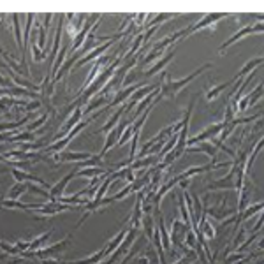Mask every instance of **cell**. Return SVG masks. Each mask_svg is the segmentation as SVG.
Instances as JSON below:
<instances>
[{
    "label": "cell",
    "instance_id": "cell-26",
    "mask_svg": "<svg viewBox=\"0 0 264 264\" xmlns=\"http://www.w3.org/2000/svg\"><path fill=\"white\" fill-rule=\"evenodd\" d=\"M13 137H11V143H34L35 137H37V132H11Z\"/></svg>",
    "mask_w": 264,
    "mask_h": 264
},
{
    "label": "cell",
    "instance_id": "cell-14",
    "mask_svg": "<svg viewBox=\"0 0 264 264\" xmlns=\"http://www.w3.org/2000/svg\"><path fill=\"white\" fill-rule=\"evenodd\" d=\"M176 57V51L175 49H171V51H167L166 55H162V57L158 58L157 62H155L154 66L150 67V69H146L145 72H143V76H154V74H158V72H162L164 67L169 64V62L173 60V58Z\"/></svg>",
    "mask_w": 264,
    "mask_h": 264
},
{
    "label": "cell",
    "instance_id": "cell-45",
    "mask_svg": "<svg viewBox=\"0 0 264 264\" xmlns=\"http://www.w3.org/2000/svg\"><path fill=\"white\" fill-rule=\"evenodd\" d=\"M5 255H7V254H4V252H2V250H0V257H2V259H4V257H5Z\"/></svg>",
    "mask_w": 264,
    "mask_h": 264
},
{
    "label": "cell",
    "instance_id": "cell-41",
    "mask_svg": "<svg viewBox=\"0 0 264 264\" xmlns=\"http://www.w3.org/2000/svg\"><path fill=\"white\" fill-rule=\"evenodd\" d=\"M14 245H16L22 252H26L28 250V245H30V240H16Z\"/></svg>",
    "mask_w": 264,
    "mask_h": 264
},
{
    "label": "cell",
    "instance_id": "cell-9",
    "mask_svg": "<svg viewBox=\"0 0 264 264\" xmlns=\"http://www.w3.org/2000/svg\"><path fill=\"white\" fill-rule=\"evenodd\" d=\"M264 204L263 201L255 202V204H248L242 213H236V220H234V231H238V227H242L245 222H248L250 219H254V215H259L263 211Z\"/></svg>",
    "mask_w": 264,
    "mask_h": 264
},
{
    "label": "cell",
    "instance_id": "cell-2",
    "mask_svg": "<svg viewBox=\"0 0 264 264\" xmlns=\"http://www.w3.org/2000/svg\"><path fill=\"white\" fill-rule=\"evenodd\" d=\"M229 16H231L229 13L204 14V16H202L198 23H192V25H187L185 28H181V39H185V37H190L194 32H199V30H202V28H210V26L217 25L219 22H222V20H225V18H229Z\"/></svg>",
    "mask_w": 264,
    "mask_h": 264
},
{
    "label": "cell",
    "instance_id": "cell-44",
    "mask_svg": "<svg viewBox=\"0 0 264 264\" xmlns=\"http://www.w3.org/2000/svg\"><path fill=\"white\" fill-rule=\"evenodd\" d=\"M190 185V180H180V187L183 190H187V187Z\"/></svg>",
    "mask_w": 264,
    "mask_h": 264
},
{
    "label": "cell",
    "instance_id": "cell-6",
    "mask_svg": "<svg viewBox=\"0 0 264 264\" xmlns=\"http://www.w3.org/2000/svg\"><path fill=\"white\" fill-rule=\"evenodd\" d=\"M222 129H224V123H222V122L211 123V125H208L204 131L199 132L198 136L189 137V139H187V146H196V145H199V143H202V141L219 137V134H220V131H222ZM187 146H185V148H187Z\"/></svg>",
    "mask_w": 264,
    "mask_h": 264
},
{
    "label": "cell",
    "instance_id": "cell-24",
    "mask_svg": "<svg viewBox=\"0 0 264 264\" xmlns=\"http://www.w3.org/2000/svg\"><path fill=\"white\" fill-rule=\"evenodd\" d=\"M20 20H22V16H20V14H11V22H13L14 37H16L18 49H20V53H22V49H23V30H22V25H20Z\"/></svg>",
    "mask_w": 264,
    "mask_h": 264
},
{
    "label": "cell",
    "instance_id": "cell-15",
    "mask_svg": "<svg viewBox=\"0 0 264 264\" xmlns=\"http://www.w3.org/2000/svg\"><path fill=\"white\" fill-rule=\"evenodd\" d=\"M261 150H263V137H259V139H257L255 146H252V152L248 154V157H246V160H245V169H243V173H245V178H248V176L252 175V167H254L255 158L259 157Z\"/></svg>",
    "mask_w": 264,
    "mask_h": 264
},
{
    "label": "cell",
    "instance_id": "cell-10",
    "mask_svg": "<svg viewBox=\"0 0 264 264\" xmlns=\"http://www.w3.org/2000/svg\"><path fill=\"white\" fill-rule=\"evenodd\" d=\"M35 14H26V23H25V30H23V49H22V67L30 74V70L26 67V51L30 48V32L32 25H34Z\"/></svg>",
    "mask_w": 264,
    "mask_h": 264
},
{
    "label": "cell",
    "instance_id": "cell-17",
    "mask_svg": "<svg viewBox=\"0 0 264 264\" xmlns=\"http://www.w3.org/2000/svg\"><path fill=\"white\" fill-rule=\"evenodd\" d=\"M35 204H25L22 201H16V199H0V210H23V211H32Z\"/></svg>",
    "mask_w": 264,
    "mask_h": 264
},
{
    "label": "cell",
    "instance_id": "cell-11",
    "mask_svg": "<svg viewBox=\"0 0 264 264\" xmlns=\"http://www.w3.org/2000/svg\"><path fill=\"white\" fill-rule=\"evenodd\" d=\"M111 171H113L111 167H102V166L78 167V169H76V176H78V178H87V180H92V178H99V176L110 175Z\"/></svg>",
    "mask_w": 264,
    "mask_h": 264
},
{
    "label": "cell",
    "instance_id": "cell-8",
    "mask_svg": "<svg viewBox=\"0 0 264 264\" xmlns=\"http://www.w3.org/2000/svg\"><path fill=\"white\" fill-rule=\"evenodd\" d=\"M217 192V190H236L234 185V173L229 169V173L222 178H217L215 181H211L204 187V192Z\"/></svg>",
    "mask_w": 264,
    "mask_h": 264
},
{
    "label": "cell",
    "instance_id": "cell-33",
    "mask_svg": "<svg viewBox=\"0 0 264 264\" xmlns=\"http://www.w3.org/2000/svg\"><path fill=\"white\" fill-rule=\"evenodd\" d=\"M248 95H250V101H248V108H254V106L257 104V102H259L261 99H263V83L257 85L254 92H250Z\"/></svg>",
    "mask_w": 264,
    "mask_h": 264
},
{
    "label": "cell",
    "instance_id": "cell-38",
    "mask_svg": "<svg viewBox=\"0 0 264 264\" xmlns=\"http://www.w3.org/2000/svg\"><path fill=\"white\" fill-rule=\"evenodd\" d=\"M43 108V101H30V102H26L25 106V111L26 113H32V111H37Z\"/></svg>",
    "mask_w": 264,
    "mask_h": 264
},
{
    "label": "cell",
    "instance_id": "cell-25",
    "mask_svg": "<svg viewBox=\"0 0 264 264\" xmlns=\"http://www.w3.org/2000/svg\"><path fill=\"white\" fill-rule=\"evenodd\" d=\"M25 192H28V183H14L13 187L7 190L5 198H7V199H16V201H20V198H22Z\"/></svg>",
    "mask_w": 264,
    "mask_h": 264
},
{
    "label": "cell",
    "instance_id": "cell-13",
    "mask_svg": "<svg viewBox=\"0 0 264 264\" xmlns=\"http://www.w3.org/2000/svg\"><path fill=\"white\" fill-rule=\"evenodd\" d=\"M123 114H125V104L120 106L118 110L114 111V113L111 114L110 118H108V122H106L104 125H102V127L99 129V131L93 132V134H108V132H110V131H113V129L120 123V120L123 118Z\"/></svg>",
    "mask_w": 264,
    "mask_h": 264
},
{
    "label": "cell",
    "instance_id": "cell-4",
    "mask_svg": "<svg viewBox=\"0 0 264 264\" xmlns=\"http://www.w3.org/2000/svg\"><path fill=\"white\" fill-rule=\"evenodd\" d=\"M99 20H101V14L99 13H92L87 16V22H85L83 28L78 32V35H76L74 39H72V44H70V51L76 53L81 46L85 44V41H87L88 34H90V30L93 28V25H97L99 23Z\"/></svg>",
    "mask_w": 264,
    "mask_h": 264
},
{
    "label": "cell",
    "instance_id": "cell-31",
    "mask_svg": "<svg viewBox=\"0 0 264 264\" xmlns=\"http://www.w3.org/2000/svg\"><path fill=\"white\" fill-rule=\"evenodd\" d=\"M101 261H104V255H102V248L95 254L88 255L85 259H79V261H72V263H66V264H99Z\"/></svg>",
    "mask_w": 264,
    "mask_h": 264
},
{
    "label": "cell",
    "instance_id": "cell-19",
    "mask_svg": "<svg viewBox=\"0 0 264 264\" xmlns=\"http://www.w3.org/2000/svg\"><path fill=\"white\" fill-rule=\"evenodd\" d=\"M108 104H110V99H108V97L95 95L92 101L88 102V104L83 108V116H87V114H90L92 111H95V110H102V108H106Z\"/></svg>",
    "mask_w": 264,
    "mask_h": 264
},
{
    "label": "cell",
    "instance_id": "cell-12",
    "mask_svg": "<svg viewBox=\"0 0 264 264\" xmlns=\"http://www.w3.org/2000/svg\"><path fill=\"white\" fill-rule=\"evenodd\" d=\"M78 169V167H76ZM76 169H72L70 173H67L62 180H58L55 185H51V189H49V196L53 198V201H57L58 198H62L64 194H66V189L67 185H69V181L72 180V178H76Z\"/></svg>",
    "mask_w": 264,
    "mask_h": 264
},
{
    "label": "cell",
    "instance_id": "cell-3",
    "mask_svg": "<svg viewBox=\"0 0 264 264\" xmlns=\"http://www.w3.org/2000/svg\"><path fill=\"white\" fill-rule=\"evenodd\" d=\"M231 164H233V160H229V162H219V164H215V160H211L210 164H204V166H192L189 167V169H185L181 175H178V180H190V178L196 175H204V173L217 171V169H229Z\"/></svg>",
    "mask_w": 264,
    "mask_h": 264
},
{
    "label": "cell",
    "instance_id": "cell-35",
    "mask_svg": "<svg viewBox=\"0 0 264 264\" xmlns=\"http://www.w3.org/2000/svg\"><path fill=\"white\" fill-rule=\"evenodd\" d=\"M30 48H32V57H34L35 62H44V60H46V51H44V49H41L37 44L34 43Z\"/></svg>",
    "mask_w": 264,
    "mask_h": 264
},
{
    "label": "cell",
    "instance_id": "cell-20",
    "mask_svg": "<svg viewBox=\"0 0 264 264\" xmlns=\"http://www.w3.org/2000/svg\"><path fill=\"white\" fill-rule=\"evenodd\" d=\"M53 234V229H49V231H46V233L39 234V236H35L34 240H30V245H28V250L30 252H35V250H41V248H44V245L49 242V238H51Z\"/></svg>",
    "mask_w": 264,
    "mask_h": 264
},
{
    "label": "cell",
    "instance_id": "cell-22",
    "mask_svg": "<svg viewBox=\"0 0 264 264\" xmlns=\"http://www.w3.org/2000/svg\"><path fill=\"white\" fill-rule=\"evenodd\" d=\"M233 81L229 79V81H225V83H220V85H213V87H210L206 90V101H215L217 97L219 95H222V92L224 90H227V88H231L233 87Z\"/></svg>",
    "mask_w": 264,
    "mask_h": 264
},
{
    "label": "cell",
    "instance_id": "cell-5",
    "mask_svg": "<svg viewBox=\"0 0 264 264\" xmlns=\"http://www.w3.org/2000/svg\"><path fill=\"white\" fill-rule=\"evenodd\" d=\"M264 32V25L263 23H255V25H250V26H242L240 30L236 32V34H233L231 37H229L227 41H225L222 46L219 48V55H224V51L227 48H231L234 43H238L240 39H243V37H246V35H250V34H263Z\"/></svg>",
    "mask_w": 264,
    "mask_h": 264
},
{
    "label": "cell",
    "instance_id": "cell-23",
    "mask_svg": "<svg viewBox=\"0 0 264 264\" xmlns=\"http://www.w3.org/2000/svg\"><path fill=\"white\" fill-rule=\"evenodd\" d=\"M141 219H143V210H141V192H137L136 204H134V208H132V215H131L132 229H137V231H139Z\"/></svg>",
    "mask_w": 264,
    "mask_h": 264
},
{
    "label": "cell",
    "instance_id": "cell-18",
    "mask_svg": "<svg viewBox=\"0 0 264 264\" xmlns=\"http://www.w3.org/2000/svg\"><path fill=\"white\" fill-rule=\"evenodd\" d=\"M125 236H127V229H122V231H120V233L116 234V236H114L113 240H110V243H108V245H106L104 248H102V255H104V259L108 257V255L113 254V252L116 250V248H118L120 245H122L123 238H125Z\"/></svg>",
    "mask_w": 264,
    "mask_h": 264
},
{
    "label": "cell",
    "instance_id": "cell-16",
    "mask_svg": "<svg viewBox=\"0 0 264 264\" xmlns=\"http://www.w3.org/2000/svg\"><path fill=\"white\" fill-rule=\"evenodd\" d=\"M263 62H264V58L263 57H255V58H252V60H248L245 64V66H243V69L240 70V72H238L236 76H234L233 79H231V81H233V83H236L238 79H243L245 78V76H248L252 72V70H255L257 69V67H261L263 66Z\"/></svg>",
    "mask_w": 264,
    "mask_h": 264
},
{
    "label": "cell",
    "instance_id": "cell-27",
    "mask_svg": "<svg viewBox=\"0 0 264 264\" xmlns=\"http://www.w3.org/2000/svg\"><path fill=\"white\" fill-rule=\"evenodd\" d=\"M155 162H157V157H155V155H148V157L136 158V160L127 167H131L132 171H136V169H145V167H148V166H154Z\"/></svg>",
    "mask_w": 264,
    "mask_h": 264
},
{
    "label": "cell",
    "instance_id": "cell-46",
    "mask_svg": "<svg viewBox=\"0 0 264 264\" xmlns=\"http://www.w3.org/2000/svg\"><path fill=\"white\" fill-rule=\"evenodd\" d=\"M0 67H5V66H4V64H2V62H0Z\"/></svg>",
    "mask_w": 264,
    "mask_h": 264
},
{
    "label": "cell",
    "instance_id": "cell-29",
    "mask_svg": "<svg viewBox=\"0 0 264 264\" xmlns=\"http://www.w3.org/2000/svg\"><path fill=\"white\" fill-rule=\"evenodd\" d=\"M236 18H238V22H240V25H243V26H250V25H254V22H257V23H263V14L261 13H257V14H236Z\"/></svg>",
    "mask_w": 264,
    "mask_h": 264
},
{
    "label": "cell",
    "instance_id": "cell-21",
    "mask_svg": "<svg viewBox=\"0 0 264 264\" xmlns=\"http://www.w3.org/2000/svg\"><path fill=\"white\" fill-rule=\"evenodd\" d=\"M141 227H143V233H145V236L148 238V242L152 243L155 227H157V222L154 220V217H152V215H143V219H141Z\"/></svg>",
    "mask_w": 264,
    "mask_h": 264
},
{
    "label": "cell",
    "instance_id": "cell-28",
    "mask_svg": "<svg viewBox=\"0 0 264 264\" xmlns=\"http://www.w3.org/2000/svg\"><path fill=\"white\" fill-rule=\"evenodd\" d=\"M67 51H69V46H67V44H64V46L60 48V51H58L57 58H55V60H53V64H51V74H55V72H57V70L64 66V62L67 60Z\"/></svg>",
    "mask_w": 264,
    "mask_h": 264
},
{
    "label": "cell",
    "instance_id": "cell-37",
    "mask_svg": "<svg viewBox=\"0 0 264 264\" xmlns=\"http://www.w3.org/2000/svg\"><path fill=\"white\" fill-rule=\"evenodd\" d=\"M127 196H131V183H127V187H123L118 194H114L113 201H122V199H125Z\"/></svg>",
    "mask_w": 264,
    "mask_h": 264
},
{
    "label": "cell",
    "instance_id": "cell-34",
    "mask_svg": "<svg viewBox=\"0 0 264 264\" xmlns=\"http://www.w3.org/2000/svg\"><path fill=\"white\" fill-rule=\"evenodd\" d=\"M37 30H39V37H37V43L35 44H37L41 49H44L46 48V43H48V39H46V37H48V28L44 25H37Z\"/></svg>",
    "mask_w": 264,
    "mask_h": 264
},
{
    "label": "cell",
    "instance_id": "cell-39",
    "mask_svg": "<svg viewBox=\"0 0 264 264\" xmlns=\"http://www.w3.org/2000/svg\"><path fill=\"white\" fill-rule=\"evenodd\" d=\"M136 171H132L131 167H127V171H125V176H123V180L127 181V183H134V180H136Z\"/></svg>",
    "mask_w": 264,
    "mask_h": 264
},
{
    "label": "cell",
    "instance_id": "cell-30",
    "mask_svg": "<svg viewBox=\"0 0 264 264\" xmlns=\"http://www.w3.org/2000/svg\"><path fill=\"white\" fill-rule=\"evenodd\" d=\"M48 116H49L48 111H46V113H43L39 118L32 120V122L25 127V131L26 132H37V129H43L44 125H46V122H48Z\"/></svg>",
    "mask_w": 264,
    "mask_h": 264
},
{
    "label": "cell",
    "instance_id": "cell-1",
    "mask_svg": "<svg viewBox=\"0 0 264 264\" xmlns=\"http://www.w3.org/2000/svg\"><path fill=\"white\" fill-rule=\"evenodd\" d=\"M211 67H213V64L206 62L204 66H201L199 69L192 70L189 76H185V78H181V79H173L171 74H167L166 70H162V85H160V88H158V97H160V99H166V97L175 99V97L180 93V90H183L190 81H194L196 78H199L202 72H206V70L211 69Z\"/></svg>",
    "mask_w": 264,
    "mask_h": 264
},
{
    "label": "cell",
    "instance_id": "cell-7",
    "mask_svg": "<svg viewBox=\"0 0 264 264\" xmlns=\"http://www.w3.org/2000/svg\"><path fill=\"white\" fill-rule=\"evenodd\" d=\"M87 16L88 14L85 13H79V14H74V13H67L66 18H67V25L64 23V28L67 30V34L74 39L76 35H78V32L83 28L85 22H87Z\"/></svg>",
    "mask_w": 264,
    "mask_h": 264
},
{
    "label": "cell",
    "instance_id": "cell-40",
    "mask_svg": "<svg viewBox=\"0 0 264 264\" xmlns=\"http://www.w3.org/2000/svg\"><path fill=\"white\" fill-rule=\"evenodd\" d=\"M146 257L150 259L148 264H158V257L157 254H155V250L152 248V246H148V252H146Z\"/></svg>",
    "mask_w": 264,
    "mask_h": 264
},
{
    "label": "cell",
    "instance_id": "cell-42",
    "mask_svg": "<svg viewBox=\"0 0 264 264\" xmlns=\"http://www.w3.org/2000/svg\"><path fill=\"white\" fill-rule=\"evenodd\" d=\"M41 264H66V263H60L57 259H41Z\"/></svg>",
    "mask_w": 264,
    "mask_h": 264
},
{
    "label": "cell",
    "instance_id": "cell-36",
    "mask_svg": "<svg viewBox=\"0 0 264 264\" xmlns=\"http://www.w3.org/2000/svg\"><path fill=\"white\" fill-rule=\"evenodd\" d=\"M234 118H236V111H234L233 106H231V104H229V102H227V104H225L224 122H222V123H224V125H227V123H229V122H233Z\"/></svg>",
    "mask_w": 264,
    "mask_h": 264
},
{
    "label": "cell",
    "instance_id": "cell-43",
    "mask_svg": "<svg viewBox=\"0 0 264 264\" xmlns=\"http://www.w3.org/2000/svg\"><path fill=\"white\" fill-rule=\"evenodd\" d=\"M173 264H192V261L187 259V257H181V259H178L176 263H173Z\"/></svg>",
    "mask_w": 264,
    "mask_h": 264
},
{
    "label": "cell",
    "instance_id": "cell-32",
    "mask_svg": "<svg viewBox=\"0 0 264 264\" xmlns=\"http://www.w3.org/2000/svg\"><path fill=\"white\" fill-rule=\"evenodd\" d=\"M183 243H185V246H189L190 250H194V252H196V248L199 246L198 238H196V233H194L192 229L187 231V234H185V238H183Z\"/></svg>",
    "mask_w": 264,
    "mask_h": 264
}]
</instances>
